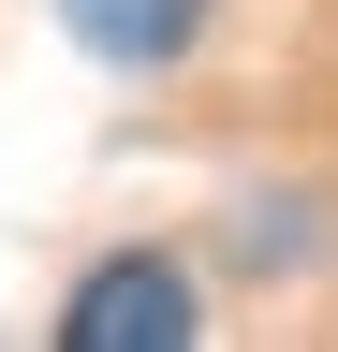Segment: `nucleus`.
<instances>
[{"label": "nucleus", "mask_w": 338, "mask_h": 352, "mask_svg": "<svg viewBox=\"0 0 338 352\" xmlns=\"http://www.w3.org/2000/svg\"><path fill=\"white\" fill-rule=\"evenodd\" d=\"M59 15H74V44H89V59H118V74H162V59L206 30V0H59Z\"/></svg>", "instance_id": "nucleus-2"}, {"label": "nucleus", "mask_w": 338, "mask_h": 352, "mask_svg": "<svg viewBox=\"0 0 338 352\" xmlns=\"http://www.w3.org/2000/svg\"><path fill=\"white\" fill-rule=\"evenodd\" d=\"M59 338L74 352H191V279L177 264H103V279H74Z\"/></svg>", "instance_id": "nucleus-1"}]
</instances>
